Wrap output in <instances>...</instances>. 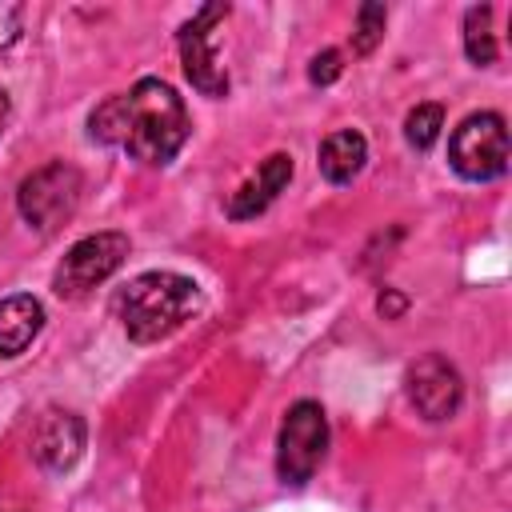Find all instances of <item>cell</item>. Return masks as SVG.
Instances as JSON below:
<instances>
[{
	"mask_svg": "<svg viewBox=\"0 0 512 512\" xmlns=\"http://www.w3.org/2000/svg\"><path fill=\"white\" fill-rule=\"evenodd\" d=\"M80 452H84V420L76 412H60V408L44 412L40 424H36V432H32V456H36V464L44 472H56L60 476V472L76 468Z\"/></svg>",
	"mask_w": 512,
	"mask_h": 512,
	"instance_id": "9",
	"label": "cell"
},
{
	"mask_svg": "<svg viewBox=\"0 0 512 512\" xmlns=\"http://www.w3.org/2000/svg\"><path fill=\"white\" fill-rule=\"evenodd\" d=\"M404 308H408V296H400L396 288H384V292L376 296V312H380L384 320H396Z\"/></svg>",
	"mask_w": 512,
	"mask_h": 512,
	"instance_id": "18",
	"label": "cell"
},
{
	"mask_svg": "<svg viewBox=\"0 0 512 512\" xmlns=\"http://www.w3.org/2000/svg\"><path fill=\"white\" fill-rule=\"evenodd\" d=\"M340 72H344V64H340V52H336V48L316 52L312 64H308V80L320 84V88H328L332 80H340Z\"/></svg>",
	"mask_w": 512,
	"mask_h": 512,
	"instance_id": "16",
	"label": "cell"
},
{
	"mask_svg": "<svg viewBox=\"0 0 512 512\" xmlns=\"http://www.w3.org/2000/svg\"><path fill=\"white\" fill-rule=\"evenodd\" d=\"M448 164L468 184H488L508 172V128L500 112H472L448 136Z\"/></svg>",
	"mask_w": 512,
	"mask_h": 512,
	"instance_id": "4",
	"label": "cell"
},
{
	"mask_svg": "<svg viewBox=\"0 0 512 512\" xmlns=\"http://www.w3.org/2000/svg\"><path fill=\"white\" fill-rule=\"evenodd\" d=\"M404 384H408L412 408H416L424 420H432V424L452 420V416L460 412V404H464V380H460L456 364H452L448 356H440V352L420 356V360L408 368Z\"/></svg>",
	"mask_w": 512,
	"mask_h": 512,
	"instance_id": "8",
	"label": "cell"
},
{
	"mask_svg": "<svg viewBox=\"0 0 512 512\" xmlns=\"http://www.w3.org/2000/svg\"><path fill=\"white\" fill-rule=\"evenodd\" d=\"M364 160H368V140L356 132V128H336V132H328L324 140H320V152H316V168H320V176L328 180V184H352L356 176H360V168H364Z\"/></svg>",
	"mask_w": 512,
	"mask_h": 512,
	"instance_id": "11",
	"label": "cell"
},
{
	"mask_svg": "<svg viewBox=\"0 0 512 512\" xmlns=\"http://www.w3.org/2000/svg\"><path fill=\"white\" fill-rule=\"evenodd\" d=\"M20 16H24L20 4L0 0V52H8V48L16 44V36H20Z\"/></svg>",
	"mask_w": 512,
	"mask_h": 512,
	"instance_id": "17",
	"label": "cell"
},
{
	"mask_svg": "<svg viewBox=\"0 0 512 512\" xmlns=\"http://www.w3.org/2000/svg\"><path fill=\"white\" fill-rule=\"evenodd\" d=\"M84 196V176L76 164L68 160H48L44 168L28 172L16 188V208L24 216L28 228L36 232H56L64 220H72V212L80 208Z\"/></svg>",
	"mask_w": 512,
	"mask_h": 512,
	"instance_id": "3",
	"label": "cell"
},
{
	"mask_svg": "<svg viewBox=\"0 0 512 512\" xmlns=\"http://www.w3.org/2000/svg\"><path fill=\"white\" fill-rule=\"evenodd\" d=\"M204 308V292L184 272H140L116 292V316L132 344H156L184 328Z\"/></svg>",
	"mask_w": 512,
	"mask_h": 512,
	"instance_id": "2",
	"label": "cell"
},
{
	"mask_svg": "<svg viewBox=\"0 0 512 512\" xmlns=\"http://www.w3.org/2000/svg\"><path fill=\"white\" fill-rule=\"evenodd\" d=\"M8 112H12V100H8V92L0 88V132H4V124H8Z\"/></svg>",
	"mask_w": 512,
	"mask_h": 512,
	"instance_id": "19",
	"label": "cell"
},
{
	"mask_svg": "<svg viewBox=\"0 0 512 512\" xmlns=\"http://www.w3.org/2000/svg\"><path fill=\"white\" fill-rule=\"evenodd\" d=\"M464 56L476 68L496 64L500 48H496V36H492V4H476V8L464 12Z\"/></svg>",
	"mask_w": 512,
	"mask_h": 512,
	"instance_id": "13",
	"label": "cell"
},
{
	"mask_svg": "<svg viewBox=\"0 0 512 512\" xmlns=\"http://www.w3.org/2000/svg\"><path fill=\"white\" fill-rule=\"evenodd\" d=\"M128 248H132V240L124 232H116V228L76 240L64 252V260L56 264V272H52V292L60 300H84L92 288H100L128 260Z\"/></svg>",
	"mask_w": 512,
	"mask_h": 512,
	"instance_id": "5",
	"label": "cell"
},
{
	"mask_svg": "<svg viewBox=\"0 0 512 512\" xmlns=\"http://www.w3.org/2000/svg\"><path fill=\"white\" fill-rule=\"evenodd\" d=\"M328 448V416L316 400H296L284 420H280V436H276V476L284 484H308L312 472L320 468Z\"/></svg>",
	"mask_w": 512,
	"mask_h": 512,
	"instance_id": "6",
	"label": "cell"
},
{
	"mask_svg": "<svg viewBox=\"0 0 512 512\" xmlns=\"http://www.w3.org/2000/svg\"><path fill=\"white\" fill-rule=\"evenodd\" d=\"M228 16V4H200L192 12V20L180 24L176 32V44H180V64H184V76L188 84L200 92V96H228V72L216 56V24Z\"/></svg>",
	"mask_w": 512,
	"mask_h": 512,
	"instance_id": "7",
	"label": "cell"
},
{
	"mask_svg": "<svg viewBox=\"0 0 512 512\" xmlns=\"http://www.w3.org/2000/svg\"><path fill=\"white\" fill-rule=\"evenodd\" d=\"M288 180H292V156H288V152H272V156L256 168V176L232 192L228 216H232V220H252V216H260V212L288 188Z\"/></svg>",
	"mask_w": 512,
	"mask_h": 512,
	"instance_id": "10",
	"label": "cell"
},
{
	"mask_svg": "<svg viewBox=\"0 0 512 512\" xmlns=\"http://www.w3.org/2000/svg\"><path fill=\"white\" fill-rule=\"evenodd\" d=\"M44 328V304L28 292L0 300V356H20Z\"/></svg>",
	"mask_w": 512,
	"mask_h": 512,
	"instance_id": "12",
	"label": "cell"
},
{
	"mask_svg": "<svg viewBox=\"0 0 512 512\" xmlns=\"http://www.w3.org/2000/svg\"><path fill=\"white\" fill-rule=\"evenodd\" d=\"M440 128H444V108L440 104H416L404 116V140L416 152H428L440 140Z\"/></svg>",
	"mask_w": 512,
	"mask_h": 512,
	"instance_id": "14",
	"label": "cell"
},
{
	"mask_svg": "<svg viewBox=\"0 0 512 512\" xmlns=\"http://www.w3.org/2000/svg\"><path fill=\"white\" fill-rule=\"evenodd\" d=\"M88 136L128 152L140 164L164 168L188 144L192 116L168 80L140 76L128 92H116L88 112Z\"/></svg>",
	"mask_w": 512,
	"mask_h": 512,
	"instance_id": "1",
	"label": "cell"
},
{
	"mask_svg": "<svg viewBox=\"0 0 512 512\" xmlns=\"http://www.w3.org/2000/svg\"><path fill=\"white\" fill-rule=\"evenodd\" d=\"M384 24H388V8L384 4H360L356 8V28H352V52L368 56L384 40Z\"/></svg>",
	"mask_w": 512,
	"mask_h": 512,
	"instance_id": "15",
	"label": "cell"
}]
</instances>
